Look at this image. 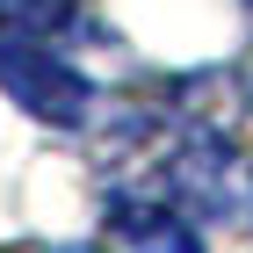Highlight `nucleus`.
<instances>
[{
  "mask_svg": "<svg viewBox=\"0 0 253 253\" xmlns=\"http://www.w3.org/2000/svg\"><path fill=\"white\" fill-rule=\"evenodd\" d=\"M65 253H94V246H65Z\"/></svg>",
  "mask_w": 253,
  "mask_h": 253,
  "instance_id": "4",
  "label": "nucleus"
},
{
  "mask_svg": "<svg viewBox=\"0 0 253 253\" xmlns=\"http://www.w3.org/2000/svg\"><path fill=\"white\" fill-rule=\"evenodd\" d=\"M0 87H7V101H22L43 123H80L87 101H94V87L58 51H43L37 37H0Z\"/></svg>",
  "mask_w": 253,
  "mask_h": 253,
  "instance_id": "1",
  "label": "nucleus"
},
{
  "mask_svg": "<svg viewBox=\"0 0 253 253\" xmlns=\"http://www.w3.org/2000/svg\"><path fill=\"white\" fill-rule=\"evenodd\" d=\"M80 0H0V37H51L73 22Z\"/></svg>",
  "mask_w": 253,
  "mask_h": 253,
  "instance_id": "3",
  "label": "nucleus"
},
{
  "mask_svg": "<svg viewBox=\"0 0 253 253\" xmlns=\"http://www.w3.org/2000/svg\"><path fill=\"white\" fill-rule=\"evenodd\" d=\"M109 224H116L123 253H203V239L188 232V217L174 203H145V195H116L109 203Z\"/></svg>",
  "mask_w": 253,
  "mask_h": 253,
  "instance_id": "2",
  "label": "nucleus"
}]
</instances>
